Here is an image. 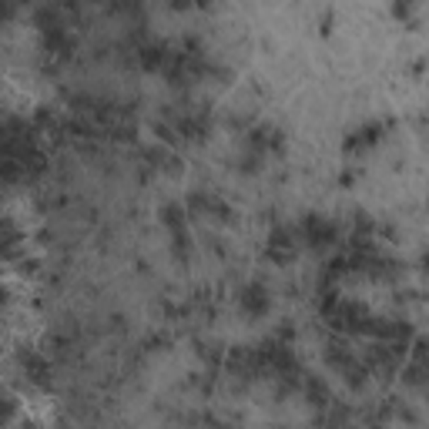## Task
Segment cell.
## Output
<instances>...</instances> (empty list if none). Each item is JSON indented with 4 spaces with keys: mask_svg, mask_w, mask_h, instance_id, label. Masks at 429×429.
<instances>
[{
    "mask_svg": "<svg viewBox=\"0 0 429 429\" xmlns=\"http://www.w3.org/2000/svg\"><path fill=\"white\" fill-rule=\"evenodd\" d=\"M268 305H272L268 289H265V285H258V282H248V285L239 292V309L245 312V316L262 319L268 312Z\"/></svg>",
    "mask_w": 429,
    "mask_h": 429,
    "instance_id": "6da1fadb",
    "label": "cell"
},
{
    "mask_svg": "<svg viewBox=\"0 0 429 429\" xmlns=\"http://www.w3.org/2000/svg\"><path fill=\"white\" fill-rule=\"evenodd\" d=\"M302 235L305 241H312V245H332V241L339 239V231H336V225L332 222H326L322 214H305L302 218Z\"/></svg>",
    "mask_w": 429,
    "mask_h": 429,
    "instance_id": "7a4b0ae2",
    "label": "cell"
},
{
    "mask_svg": "<svg viewBox=\"0 0 429 429\" xmlns=\"http://www.w3.org/2000/svg\"><path fill=\"white\" fill-rule=\"evenodd\" d=\"M292 255H295V241H292L289 228H275V231L268 235V258H275V262H289Z\"/></svg>",
    "mask_w": 429,
    "mask_h": 429,
    "instance_id": "3957f363",
    "label": "cell"
},
{
    "mask_svg": "<svg viewBox=\"0 0 429 429\" xmlns=\"http://www.w3.org/2000/svg\"><path fill=\"white\" fill-rule=\"evenodd\" d=\"M161 222L171 228L175 235H181V228H185V222H188V214H185V208H181V205H168V208L161 212Z\"/></svg>",
    "mask_w": 429,
    "mask_h": 429,
    "instance_id": "277c9868",
    "label": "cell"
}]
</instances>
